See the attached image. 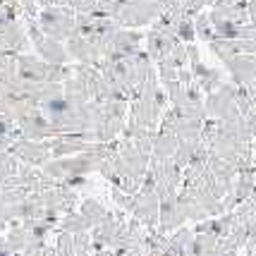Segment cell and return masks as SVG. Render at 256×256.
Listing matches in <instances>:
<instances>
[{"label":"cell","mask_w":256,"mask_h":256,"mask_svg":"<svg viewBox=\"0 0 256 256\" xmlns=\"http://www.w3.org/2000/svg\"><path fill=\"white\" fill-rule=\"evenodd\" d=\"M38 26L56 41H70L77 34V12L72 8H44L38 12Z\"/></svg>","instance_id":"cell-1"},{"label":"cell","mask_w":256,"mask_h":256,"mask_svg":"<svg viewBox=\"0 0 256 256\" xmlns=\"http://www.w3.org/2000/svg\"><path fill=\"white\" fill-rule=\"evenodd\" d=\"M26 34H29V41L36 46L41 60L50 62V65H65L67 60H70V53H67L65 46L60 44V41H56V38H50V36H46V34L41 32L38 22H29Z\"/></svg>","instance_id":"cell-2"},{"label":"cell","mask_w":256,"mask_h":256,"mask_svg":"<svg viewBox=\"0 0 256 256\" xmlns=\"http://www.w3.org/2000/svg\"><path fill=\"white\" fill-rule=\"evenodd\" d=\"M10 154L17 160H24V166L44 168L48 160H53L50 146L46 142H32V139H20L10 146Z\"/></svg>","instance_id":"cell-3"},{"label":"cell","mask_w":256,"mask_h":256,"mask_svg":"<svg viewBox=\"0 0 256 256\" xmlns=\"http://www.w3.org/2000/svg\"><path fill=\"white\" fill-rule=\"evenodd\" d=\"M204 108H206V115H208L211 120H218V122H228V120H232V118L240 115L234 100L230 98L228 94H223L220 89L216 91V94H208V96H206Z\"/></svg>","instance_id":"cell-4"},{"label":"cell","mask_w":256,"mask_h":256,"mask_svg":"<svg viewBox=\"0 0 256 256\" xmlns=\"http://www.w3.org/2000/svg\"><path fill=\"white\" fill-rule=\"evenodd\" d=\"M67 53H70V58H74L79 65H89V67H98L100 58H103L100 56V48H96L91 41H86L79 34H74L67 41Z\"/></svg>","instance_id":"cell-5"},{"label":"cell","mask_w":256,"mask_h":256,"mask_svg":"<svg viewBox=\"0 0 256 256\" xmlns=\"http://www.w3.org/2000/svg\"><path fill=\"white\" fill-rule=\"evenodd\" d=\"M225 67L237 86H246L252 79H256V56H234L225 62Z\"/></svg>","instance_id":"cell-6"},{"label":"cell","mask_w":256,"mask_h":256,"mask_svg":"<svg viewBox=\"0 0 256 256\" xmlns=\"http://www.w3.org/2000/svg\"><path fill=\"white\" fill-rule=\"evenodd\" d=\"M180 41L178 38H172V36H168V34H160V32H148V36H146V53H148V58L154 60V62H160V60H166L170 53H172V48L178 46Z\"/></svg>","instance_id":"cell-7"},{"label":"cell","mask_w":256,"mask_h":256,"mask_svg":"<svg viewBox=\"0 0 256 256\" xmlns=\"http://www.w3.org/2000/svg\"><path fill=\"white\" fill-rule=\"evenodd\" d=\"M192 74H194V82L199 84V89L208 96V94H216V91L220 89V84H223V74H220V70H216V67H208L199 62V65H192Z\"/></svg>","instance_id":"cell-8"},{"label":"cell","mask_w":256,"mask_h":256,"mask_svg":"<svg viewBox=\"0 0 256 256\" xmlns=\"http://www.w3.org/2000/svg\"><path fill=\"white\" fill-rule=\"evenodd\" d=\"M180 146V136L175 134H166L158 130L154 134V146H151V158H158V160H170L172 154L178 151Z\"/></svg>","instance_id":"cell-9"},{"label":"cell","mask_w":256,"mask_h":256,"mask_svg":"<svg viewBox=\"0 0 256 256\" xmlns=\"http://www.w3.org/2000/svg\"><path fill=\"white\" fill-rule=\"evenodd\" d=\"M60 230H62V232H70V234H79V232H91L94 228H91V223L82 213L72 211V213H67V216H62Z\"/></svg>","instance_id":"cell-10"},{"label":"cell","mask_w":256,"mask_h":256,"mask_svg":"<svg viewBox=\"0 0 256 256\" xmlns=\"http://www.w3.org/2000/svg\"><path fill=\"white\" fill-rule=\"evenodd\" d=\"M79 213L86 218L91 223V228H96V225L103 223V218H106V208H103V204L96 199H84L82 204H79Z\"/></svg>","instance_id":"cell-11"},{"label":"cell","mask_w":256,"mask_h":256,"mask_svg":"<svg viewBox=\"0 0 256 256\" xmlns=\"http://www.w3.org/2000/svg\"><path fill=\"white\" fill-rule=\"evenodd\" d=\"M218 249V237L216 234H196L190 244L192 256H213Z\"/></svg>","instance_id":"cell-12"},{"label":"cell","mask_w":256,"mask_h":256,"mask_svg":"<svg viewBox=\"0 0 256 256\" xmlns=\"http://www.w3.org/2000/svg\"><path fill=\"white\" fill-rule=\"evenodd\" d=\"M194 32H196V38H199V41H208V44H211L213 38H216V32H213L208 12H199V14L194 17Z\"/></svg>","instance_id":"cell-13"},{"label":"cell","mask_w":256,"mask_h":256,"mask_svg":"<svg viewBox=\"0 0 256 256\" xmlns=\"http://www.w3.org/2000/svg\"><path fill=\"white\" fill-rule=\"evenodd\" d=\"M56 254L58 256H74V234L60 230V234H58V244H56Z\"/></svg>","instance_id":"cell-14"},{"label":"cell","mask_w":256,"mask_h":256,"mask_svg":"<svg viewBox=\"0 0 256 256\" xmlns=\"http://www.w3.org/2000/svg\"><path fill=\"white\" fill-rule=\"evenodd\" d=\"M110 194H112V199H115V204L122 208V213H132L134 211V196H132V194L122 192L120 187H112Z\"/></svg>","instance_id":"cell-15"},{"label":"cell","mask_w":256,"mask_h":256,"mask_svg":"<svg viewBox=\"0 0 256 256\" xmlns=\"http://www.w3.org/2000/svg\"><path fill=\"white\" fill-rule=\"evenodd\" d=\"M244 120H246V127H249V132H252V136L256 139V110L249 112V115H246Z\"/></svg>","instance_id":"cell-16"},{"label":"cell","mask_w":256,"mask_h":256,"mask_svg":"<svg viewBox=\"0 0 256 256\" xmlns=\"http://www.w3.org/2000/svg\"><path fill=\"white\" fill-rule=\"evenodd\" d=\"M246 10H249V24L256 26V0H246Z\"/></svg>","instance_id":"cell-17"},{"label":"cell","mask_w":256,"mask_h":256,"mask_svg":"<svg viewBox=\"0 0 256 256\" xmlns=\"http://www.w3.org/2000/svg\"><path fill=\"white\" fill-rule=\"evenodd\" d=\"M91 256H115V252L112 249H103V252H94Z\"/></svg>","instance_id":"cell-18"},{"label":"cell","mask_w":256,"mask_h":256,"mask_svg":"<svg viewBox=\"0 0 256 256\" xmlns=\"http://www.w3.org/2000/svg\"><path fill=\"white\" fill-rule=\"evenodd\" d=\"M0 256H14V254H12V252H10V249L5 246V242L0 244Z\"/></svg>","instance_id":"cell-19"}]
</instances>
